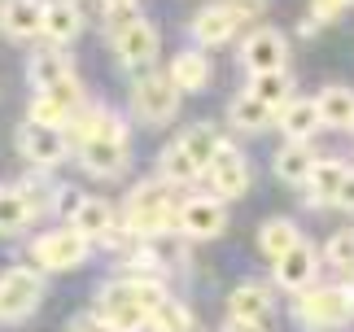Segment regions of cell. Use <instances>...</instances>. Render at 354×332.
<instances>
[{
	"instance_id": "cell-2",
	"label": "cell",
	"mask_w": 354,
	"mask_h": 332,
	"mask_svg": "<svg viewBox=\"0 0 354 332\" xmlns=\"http://www.w3.org/2000/svg\"><path fill=\"white\" fill-rule=\"evenodd\" d=\"M293 320L302 324L306 332H333V328H346L354 320V306H350V288L346 284H310L306 293H297L293 302Z\"/></svg>"
},
{
	"instance_id": "cell-21",
	"label": "cell",
	"mask_w": 354,
	"mask_h": 332,
	"mask_svg": "<svg viewBox=\"0 0 354 332\" xmlns=\"http://www.w3.org/2000/svg\"><path fill=\"white\" fill-rule=\"evenodd\" d=\"M310 166H315V154H310V145H302V140H284V145L276 149V158H271V171H276V179H280V184H293V188L306 184Z\"/></svg>"
},
{
	"instance_id": "cell-29",
	"label": "cell",
	"mask_w": 354,
	"mask_h": 332,
	"mask_svg": "<svg viewBox=\"0 0 354 332\" xmlns=\"http://www.w3.org/2000/svg\"><path fill=\"white\" fill-rule=\"evenodd\" d=\"M250 92L258 96L263 105H271L280 114L284 105L293 101V79H289V71H267V75H250Z\"/></svg>"
},
{
	"instance_id": "cell-30",
	"label": "cell",
	"mask_w": 354,
	"mask_h": 332,
	"mask_svg": "<svg viewBox=\"0 0 354 332\" xmlns=\"http://www.w3.org/2000/svg\"><path fill=\"white\" fill-rule=\"evenodd\" d=\"M31 219H35V210H31V201L22 197L18 184H13V188H0V237H18Z\"/></svg>"
},
{
	"instance_id": "cell-17",
	"label": "cell",
	"mask_w": 354,
	"mask_h": 332,
	"mask_svg": "<svg viewBox=\"0 0 354 332\" xmlns=\"http://www.w3.org/2000/svg\"><path fill=\"white\" fill-rule=\"evenodd\" d=\"M346 175H350V166L342 158H315V166H310V175H306V201L310 205H337V192H342L346 184Z\"/></svg>"
},
{
	"instance_id": "cell-12",
	"label": "cell",
	"mask_w": 354,
	"mask_h": 332,
	"mask_svg": "<svg viewBox=\"0 0 354 332\" xmlns=\"http://www.w3.org/2000/svg\"><path fill=\"white\" fill-rule=\"evenodd\" d=\"M315 275H319V254H315L310 241L293 245L284 258L271 262V284L284 288V293H306V288L315 284Z\"/></svg>"
},
{
	"instance_id": "cell-15",
	"label": "cell",
	"mask_w": 354,
	"mask_h": 332,
	"mask_svg": "<svg viewBox=\"0 0 354 332\" xmlns=\"http://www.w3.org/2000/svg\"><path fill=\"white\" fill-rule=\"evenodd\" d=\"M271 311H276V288L267 280H241L232 288V297H227V315L245 324H267Z\"/></svg>"
},
{
	"instance_id": "cell-25",
	"label": "cell",
	"mask_w": 354,
	"mask_h": 332,
	"mask_svg": "<svg viewBox=\"0 0 354 332\" xmlns=\"http://www.w3.org/2000/svg\"><path fill=\"white\" fill-rule=\"evenodd\" d=\"M167 75L180 83V92H201L210 83V57L201 48H184V53H175Z\"/></svg>"
},
{
	"instance_id": "cell-37",
	"label": "cell",
	"mask_w": 354,
	"mask_h": 332,
	"mask_svg": "<svg viewBox=\"0 0 354 332\" xmlns=\"http://www.w3.org/2000/svg\"><path fill=\"white\" fill-rule=\"evenodd\" d=\"M337 205H342V210H354V171L346 175V184H342V192H337Z\"/></svg>"
},
{
	"instance_id": "cell-34",
	"label": "cell",
	"mask_w": 354,
	"mask_h": 332,
	"mask_svg": "<svg viewBox=\"0 0 354 332\" xmlns=\"http://www.w3.org/2000/svg\"><path fill=\"white\" fill-rule=\"evenodd\" d=\"M66 332H114V328L105 324L101 315H75V320L66 324Z\"/></svg>"
},
{
	"instance_id": "cell-14",
	"label": "cell",
	"mask_w": 354,
	"mask_h": 332,
	"mask_svg": "<svg viewBox=\"0 0 354 332\" xmlns=\"http://www.w3.org/2000/svg\"><path fill=\"white\" fill-rule=\"evenodd\" d=\"M241 13L232 9V5H223V0H214V5H206V9H197V18H193V39L201 44V53L206 48H219V44H227L236 31H241Z\"/></svg>"
},
{
	"instance_id": "cell-31",
	"label": "cell",
	"mask_w": 354,
	"mask_h": 332,
	"mask_svg": "<svg viewBox=\"0 0 354 332\" xmlns=\"http://www.w3.org/2000/svg\"><path fill=\"white\" fill-rule=\"evenodd\" d=\"M197 324H193V311L184 306V302H175V297H167L158 311H149V328L145 332H193Z\"/></svg>"
},
{
	"instance_id": "cell-18",
	"label": "cell",
	"mask_w": 354,
	"mask_h": 332,
	"mask_svg": "<svg viewBox=\"0 0 354 332\" xmlns=\"http://www.w3.org/2000/svg\"><path fill=\"white\" fill-rule=\"evenodd\" d=\"M79 31H84V13L75 0H44V39L53 48L75 44Z\"/></svg>"
},
{
	"instance_id": "cell-24",
	"label": "cell",
	"mask_w": 354,
	"mask_h": 332,
	"mask_svg": "<svg viewBox=\"0 0 354 332\" xmlns=\"http://www.w3.org/2000/svg\"><path fill=\"white\" fill-rule=\"evenodd\" d=\"M227 118H232V127L236 131H267L271 122H276V109L271 105H263L254 92H241V96H232V105H227Z\"/></svg>"
},
{
	"instance_id": "cell-20",
	"label": "cell",
	"mask_w": 354,
	"mask_h": 332,
	"mask_svg": "<svg viewBox=\"0 0 354 332\" xmlns=\"http://www.w3.org/2000/svg\"><path fill=\"white\" fill-rule=\"evenodd\" d=\"M276 122H280V131H284V140H310L319 127H324V118H319V105L315 101H306V96H293L289 105L276 114Z\"/></svg>"
},
{
	"instance_id": "cell-28",
	"label": "cell",
	"mask_w": 354,
	"mask_h": 332,
	"mask_svg": "<svg viewBox=\"0 0 354 332\" xmlns=\"http://www.w3.org/2000/svg\"><path fill=\"white\" fill-rule=\"evenodd\" d=\"M180 145L193 154V162L201 166V175L210 171V162H214V154H219V145H223V136L210 127V122H193V127H184L180 131Z\"/></svg>"
},
{
	"instance_id": "cell-11",
	"label": "cell",
	"mask_w": 354,
	"mask_h": 332,
	"mask_svg": "<svg viewBox=\"0 0 354 332\" xmlns=\"http://www.w3.org/2000/svg\"><path fill=\"white\" fill-rule=\"evenodd\" d=\"M131 162V149H127V136H92V140L79 145V166L97 179H114L127 171Z\"/></svg>"
},
{
	"instance_id": "cell-33",
	"label": "cell",
	"mask_w": 354,
	"mask_h": 332,
	"mask_svg": "<svg viewBox=\"0 0 354 332\" xmlns=\"http://www.w3.org/2000/svg\"><path fill=\"white\" fill-rule=\"evenodd\" d=\"M79 205H84V192H79L75 184H57V192H53V214H57V219H66V228L75 223Z\"/></svg>"
},
{
	"instance_id": "cell-40",
	"label": "cell",
	"mask_w": 354,
	"mask_h": 332,
	"mask_svg": "<svg viewBox=\"0 0 354 332\" xmlns=\"http://www.w3.org/2000/svg\"><path fill=\"white\" fill-rule=\"evenodd\" d=\"M337 5H342V9H354V0H337Z\"/></svg>"
},
{
	"instance_id": "cell-5",
	"label": "cell",
	"mask_w": 354,
	"mask_h": 332,
	"mask_svg": "<svg viewBox=\"0 0 354 332\" xmlns=\"http://www.w3.org/2000/svg\"><path fill=\"white\" fill-rule=\"evenodd\" d=\"M13 145H18V154L35 166V171H48V166H57L71 158V136L66 127H44V122H31L26 118L18 131H13Z\"/></svg>"
},
{
	"instance_id": "cell-41",
	"label": "cell",
	"mask_w": 354,
	"mask_h": 332,
	"mask_svg": "<svg viewBox=\"0 0 354 332\" xmlns=\"http://www.w3.org/2000/svg\"><path fill=\"white\" fill-rule=\"evenodd\" d=\"M346 288H350V306H354V280H350V284H346Z\"/></svg>"
},
{
	"instance_id": "cell-35",
	"label": "cell",
	"mask_w": 354,
	"mask_h": 332,
	"mask_svg": "<svg viewBox=\"0 0 354 332\" xmlns=\"http://www.w3.org/2000/svg\"><path fill=\"white\" fill-rule=\"evenodd\" d=\"M337 13H342V5H337V0H310V22H333Z\"/></svg>"
},
{
	"instance_id": "cell-10",
	"label": "cell",
	"mask_w": 354,
	"mask_h": 332,
	"mask_svg": "<svg viewBox=\"0 0 354 332\" xmlns=\"http://www.w3.org/2000/svg\"><path fill=\"white\" fill-rule=\"evenodd\" d=\"M241 66L250 75H267V71H284L289 66V39L276 26H258L250 39L241 44Z\"/></svg>"
},
{
	"instance_id": "cell-36",
	"label": "cell",
	"mask_w": 354,
	"mask_h": 332,
	"mask_svg": "<svg viewBox=\"0 0 354 332\" xmlns=\"http://www.w3.org/2000/svg\"><path fill=\"white\" fill-rule=\"evenodd\" d=\"M223 5H232L241 18H250V13H263L267 9V0H223Z\"/></svg>"
},
{
	"instance_id": "cell-7",
	"label": "cell",
	"mask_w": 354,
	"mask_h": 332,
	"mask_svg": "<svg viewBox=\"0 0 354 332\" xmlns=\"http://www.w3.org/2000/svg\"><path fill=\"white\" fill-rule=\"evenodd\" d=\"M206 179H210V197L236 201L254 184V166H250V158H245L232 140H223L219 154H214V162H210V171H206Z\"/></svg>"
},
{
	"instance_id": "cell-8",
	"label": "cell",
	"mask_w": 354,
	"mask_h": 332,
	"mask_svg": "<svg viewBox=\"0 0 354 332\" xmlns=\"http://www.w3.org/2000/svg\"><path fill=\"white\" fill-rule=\"evenodd\" d=\"M110 44H114V57L127 66V71H149V62L158 57V48H162V39H158V26L149 22V18H131V22H122L118 31L110 35Z\"/></svg>"
},
{
	"instance_id": "cell-13",
	"label": "cell",
	"mask_w": 354,
	"mask_h": 332,
	"mask_svg": "<svg viewBox=\"0 0 354 332\" xmlns=\"http://www.w3.org/2000/svg\"><path fill=\"white\" fill-rule=\"evenodd\" d=\"M227 228V210L219 197H210V192H201V197H184L180 205V232L193 241H214L219 232Z\"/></svg>"
},
{
	"instance_id": "cell-1",
	"label": "cell",
	"mask_w": 354,
	"mask_h": 332,
	"mask_svg": "<svg viewBox=\"0 0 354 332\" xmlns=\"http://www.w3.org/2000/svg\"><path fill=\"white\" fill-rule=\"evenodd\" d=\"M180 197H175V184L167 179H153V184L131 188L127 205H122V223H127L140 241H162L171 232H180Z\"/></svg>"
},
{
	"instance_id": "cell-6",
	"label": "cell",
	"mask_w": 354,
	"mask_h": 332,
	"mask_svg": "<svg viewBox=\"0 0 354 332\" xmlns=\"http://www.w3.org/2000/svg\"><path fill=\"white\" fill-rule=\"evenodd\" d=\"M88 254H92V241L79 237L75 228H57V232H44V237L31 241L35 271H71L79 262H88Z\"/></svg>"
},
{
	"instance_id": "cell-27",
	"label": "cell",
	"mask_w": 354,
	"mask_h": 332,
	"mask_svg": "<svg viewBox=\"0 0 354 332\" xmlns=\"http://www.w3.org/2000/svg\"><path fill=\"white\" fill-rule=\"evenodd\" d=\"M293 245H302V232H297V223H289V219H267L263 228H258V249H263V258H284Z\"/></svg>"
},
{
	"instance_id": "cell-38",
	"label": "cell",
	"mask_w": 354,
	"mask_h": 332,
	"mask_svg": "<svg viewBox=\"0 0 354 332\" xmlns=\"http://www.w3.org/2000/svg\"><path fill=\"white\" fill-rule=\"evenodd\" d=\"M223 332H267V324H245V320H227Z\"/></svg>"
},
{
	"instance_id": "cell-32",
	"label": "cell",
	"mask_w": 354,
	"mask_h": 332,
	"mask_svg": "<svg viewBox=\"0 0 354 332\" xmlns=\"http://www.w3.org/2000/svg\"><path fill=\"white\" fill-rule=\"evenodd\" d=\"M324 258H328V267H333L337 275H346V280H354V228L333 232V241L324 245Z\"/></svg>"
},
{
	"instance_id": "cell-23",
	"label": "cell",
	"mask_w": 354,
	"mask_h": 332,
	"mask_svg": "<svg viewBox=\"0 0 354 332\" xmlns=\"http://www.w3.org/2000/svg\"><path fill=\"white\" fill-rule=\"evenodd\" d=\"M315 105H319L324 127L354 131V92H350V88H342V83H328V88L315 96Z\"/></svg>"
},
{
	"instance_id": "cell-22",
	"label": "cell",
	"mask_w": 354,
	"mask_h": 332,
	"mask_svg": "<svg viewBox=\"0 0 354 332\" xmlns=\"http://www.w3.org/2000/svg\"><path fill=\"white\" fill-rule=\"evenodd\" d=\"M114 223H118V214H114L110 201H105V197H84V205H79V214H75L71 228L79 232V237H88V241H105Z\"/></svg>"
},
{
	"instance_id": "cell-39",
	"label": "cell",
	"mask_w": 354,
	"mask_h": 332,
	"mask_svg": "<svg viewBox=\"0 0 354 332\" xmlns=\"http://www.w3.org/2000/svg\"><path fill=\"white\" fill-rule=\"evenodd\" d=\"M131 5H136V0H101L105 13H122V9H131Z\"/></svg>"
},
{
	"instance_id": "cell-9",
	"label": "cell",
	"mask_w": 354,
	"mask_h": 332,
	"mask_svg": "<svg viewBox=\"0 0 354 332\" xmlns=\"http://www.w3.org/2000/svg\"><path fill=\"white\" fill-rule=\"evenodd\" d=\"M92 315H101L105 324H110L114 332H145L149 328V315L145 306L131 297V288L127 280H110V284H101V293H97V311Z\"/></svg>"
},
{
	"instance_id": "cell-16",
	"label": "cell",
	"mask_w": 354,
	"mask_h": 332,
	"mask_svg": "<svg viewBox=\"0 0 354 332\" xmlns=\"http://www.w3.org/2000/svg\"><path fill=\"white\" fill-rule=\"evenodd\" d=\"M0 31L9 39L44 35V0H0Z\"/></svg>"
},
{
	"instance_id": "cell-19",
	"label": "cell",
	"mask_w": 354,
	"mask_h": 332,
	"mask_svg": "<svg viewBox=\"0 0 354 332\" xmlns=\"http://www.w3.org/2000/svg\"><path fill=\"white\" fill-rule=\"evenodd\" d=\"M71 75H75V66H71V57H66V48H53V44L35 48V53H31V62H26V79L35 83V92L57 88V83H62V79H71Z\"/></svg>"
},
{
	"instance_id": "cell-26",
	"label": "cell",
	"mask_w": 354,
	"mask_h": 332,
	"mask_svg": "<svg viewBox=\"0 0 354 332\" xmlns=\"http://www.w3.org/2000/svg\"><path fill=\"white\" fill-rule=\"evenodd\" d=\"M158 179H167V184H193V179H201V166L193 162V154L180 145V140H171L167 149L158 154Z\"/></svg>"
},
{
	"instance_id": "cell-4",
	"label": "cell",
	"mask_w": 354,
	"mask_h": 332,
	"mask_svg": "<svg viewBox=\"0 0 354 332\" xmlns=\"http://www.w3.org/2000/svg\"><path fill=\"white\" fill-rule=\"evenodd\" d=\"M39 302H44V275L35 267L0 271V324H22Z\"/></svg>"
},
{
	"instance_id": "cell-3",
	"label": "cell",
	"mask_w": 354,
	"mask_h": 332,
	"mask_svg": "<svg viewBox=\"0 0 354 332\" xmlns=\"http://www.w3.org/2000/svg\"><path fill=\"white\" fill-rule=\"evenodd\" d=\"M180 83H175L167 71H145L140 79H131V114L140 122H162L175 118V109H180Z\"/></svg>"
}]
</instances>
